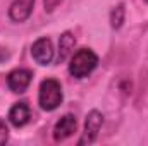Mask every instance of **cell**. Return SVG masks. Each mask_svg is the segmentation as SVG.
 <instances>
[{
  "label": "cell",
  "instance_id": "1",
  "mask_svg": "<svg viewBox=\"0 0 148 146\" xmlns=\"http://www.w3.org/2000/svg\"><path fill=\"white\" fill-rule=\"evenodd\" d=\"M64 100V93H62V86L55 77H47L40 83V89H38V105L40 108L45 112H53L59 108V105Z\"/></svg>",
  "mask_w": 148,
  "mask_h": 146
},
{
  "label": "cell",
  "instance_id": "2",
  "mask_svg": "<svg viewBox=\"0 0 148 146\" xmlns=\"http://www.w3.org/2000/svg\"><path fill=\"white\" fill-rule=\"evenodd\" d=\"M98 65V55L91 48H79L69 60V74L76 79H83L93 72Z\"/></svg>",
  "mask_w": 148,
  "mask_h": 146
},
{
  "label": "cell",
  "instance_id": "3",
  "mask_svg": "<svg viewBox=\"0 0 148 146\" xmlns=\"http://www.w3.org/2000/svg\"><path fill=\"white\" fill-rule=\"evenodd\" d=\"M102 124H103V115H102V112H98V110L88 112L86 120H84V129H83V134H81L77 145L83 146V145H91V143H95L97 138H98V132H100V129H102Z\"/></svg>",
  "mask_w": 148,
  "mask_h": 146
},
{
  "label": "cell",
  "instance_id": "4",
  "mask_svg": "<svg viewBox=\"0 0 148 146\" xmlns=\"http://www.w3.org/2000/svg\"><path fill=\"white\" fill-rule=\"evenodd\" d=\"M31 57L40 65H48L53 60V45H52L50 38L47 36L38 38L31 46Z\"/></svg>",
  "mask_w": 148,
  "mask_h": 146
},
{
  "label": "cell",
  "instance_id": "5",
  "mask_svg": "<svg viewBox=\"0 0 148 146\" xmlns=\"http://www.w3.org/2000/svg\"><path fill=\"white\" fill-rule=\"evenodd\" d=\"M33 79V72L29 69H14L7 76V86L12 93H24Z\"/></svg>",
  "mask_w": 148,
  "mask_h": 146
},
{
  "label": "cell",
  "instance_id": "6",
  "mask_svg": "<svg viewBox=\"0 0 148 146\" xmlns=\"http://www.w3.org/2000/svg\"><path fill=\"white\" fill-rule=\"evenodd\" d=\"M76 129H77V120H76V117H74L73 113L62 115L57 120V124L53 126V141L55 143L66 141L67 138H71L76 132Z\"/></svg>",
  "mask_w": 148,
  "mask_h": 146
},
{
  "label": "cell",
  "instance_id": "7",
  "mask_svg": "<svg viewBox=\"0 0 148 146\" xmlns=\"http://www.w3.org/2000/svg\"><path fill=\"white\" fill-rule=\"evenodd\" d=\"M35 0H14L9 7V19L16 24H21L29 19L33 12Z\"/></svg>",
  "mask_w": 148,
  "mask_h": 146
},
{
  "label": "cell",
  "instance_id": "8",
  "mask_svg": "<svg viewBox=\"0 0 148 146\" xmlns=\"http://www.w3.org/2000/svg\"><path fill=\"white\" fill-rule=\"evenodd\" d=\"M29 119H31V110L26 102H17L9 110V122L17 129L24 127L29 122Z\"/></svg>",
  "mask_w": 148,
  "mask_h": 146
},
{
  "label": "cell",
  "instance_id": "9",
  "mask_svg": "<svg viewBox=\"0 0 148 146\" xmlns=\"http://www.w3.org/2000/svg\"><path fill=\"white\" fill-rule=\"evenodd\" d=\"M74 46H76V38L71 31H66L62 33L59 38V55H57V60L59 64L66 62L71 55L74 53Z\"/></svg>",
  "mask_w": 148,
  "mask_h": 146
},
{
  "label": "cell",
  "instance_id": "10",
  "mask_svg": "<svg viewBox=\"0 0 148 146\" xmlns=\"http://www.w3.org/2000/svg\"><path fill=\"white\" fill-rule=\"evenodd\" d=\"M124 17H126V7H124V3L115 5L110 12V26L114 29H119L122 26V23H124Z\"/></svg>",
  "mask_w": 148,
  "mask_h": 146
},
{
  "label": "cell",
  "instance_id": "11",
  "mask_svg": "<svg viewBox=\"0 0 148 146\" xmlns=\"http://www.w3.org/2000/svg\"><path fill=\"white\" fill-rule=\"evenodd\" d=\"M64 0H43V9L45 12H53Z\"/></svg>",
  "mask_w": 148,
  "mask_h": 146
},
{
  "label": "cell",
  "instance_id": "12",
  "mask_svg": "<svg viewBox=\"0 0 148 146\" xmlns=\"http://www.w3.org/2000/svg\"><path fill=\"white\" fill-rule=\"evenodd\" d=\"M9 141V129L5 126V122L0 119V145H5Z\"/></svg>",
  "mask_w": 148,
  "mask_h": 146
},
{
  "label": "cell",
  "instance_id": "13",
  "mask_svg": "<svg viewBox=\"0 0 148 146\" xmlns=\"http://www.w3.org/2000/svg\"><path fill=\"white\" fill-rule=\"evenodd\" d=\"M10 59V50L9 48H3V46H0V64H3L5 60H9Z\"/></svg>",
  "mask_w": 148,
  "mask_h": 146
},
{
  "label": "cell",
  "instance_id": "14",
  "mask_svg": "<svg viewBox=\"0 0 148 146\" xmlns=\"http://www.w3.org/2000/svg\"><path fill=\"white\" fill-rule=\"evenodd\" d=\"M145 2H148V0H145Z\"/></svg>",
  "mask_w": 148,
  "mask_h": 146
}]
</instances>
